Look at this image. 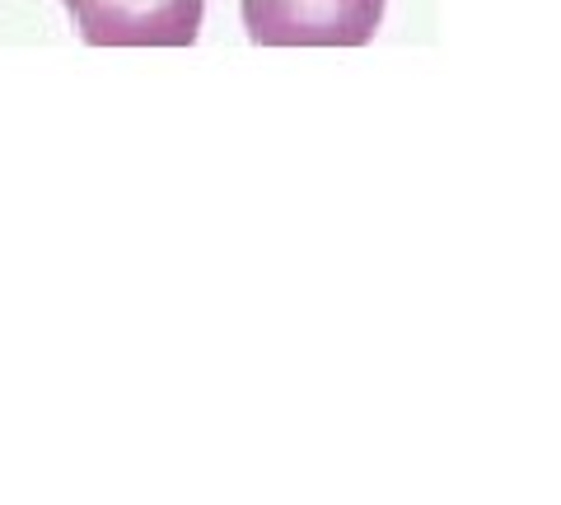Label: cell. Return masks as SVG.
<instances>
[{
	"instance_id": "6da1fadb",
	"label": "cell",
	"mask_w": 561,
	"mask_h": 505,
	"mask_svg": "<svg viewBox=\"0 0 561 505\" xmlns=\"http://www.w3.org/2000/svg\"><path fill=\"white\" fill-rule=\"evenodd\" d=\"M383 0H243L257 47H360L375 38Z\"/></svg>"
},
{
	"instance_id": "7a4b0ae2",
	"label": "cell",
	"mask_w": 561,
	"mask_h": 505,
	"mask_svg": "<svg viewBox=\"0 0 561 505\" xmlns=\"http://www.w3.org/2000/svg\"><path fill=\"white\" fill-rule=\"evenodd\" d=\"M94 47H192L206 0H61Z\"/></svg>"
}]
</instances>
